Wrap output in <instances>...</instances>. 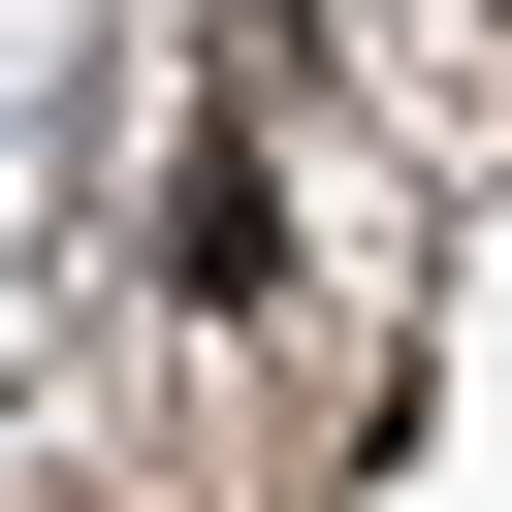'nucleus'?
<instances>
[{
    "instance_id": "obj_1",
    "label": "nucleus",
    "mask_w": 512,
    "mask_h": 512,
    "mask_svg": "<svg viewBox=\"0 0 512 512\" xmlns=\"http://www.w3.org/2000/svg\"><path fill=\"white\" fill-rule=\"evenodd\" d=\"M160 352H320V224H288L256 96H192V128H160Z\"/></svg>"
}]
</instances>
